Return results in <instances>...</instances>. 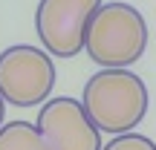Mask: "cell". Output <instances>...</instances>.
Segmentation results:
<instances>
[{"label": "cell", "mask_w": 156, "mask_h": 150, "mask_svg": "<svg viewBox=\"0 0 156 150\" xmlns=\"http://www.w3.org/2000/svg\"><path fill=\"white\" fill-rule=\"evenodd\" d=\"M55 87V64L49 52L17 44L0 52V95L6 104L35 107L49 98Z\"/></svg>", "instance_id": "3"}, {"label": "cell", "mask_w": 156, "mask_h": 150, "mask_svg": "<svg viewBox=\"0 0 156 150\" xmlns=\"http://www.w3.org/2000/svg\"><path fill=\"white\" fill-rule=\"evenodd\" d=\"M84 49L98 67H130L147 49V23L130 3H101L84 35Z\"/></svg>", "instance_id": "2"}, {"label": "cell", "mask_w": 156, "mask_h": 150, "mask_svg": "<svg viewBox=\"0 0 156 150\" xmlns=\"http://www.w3.org/2000/svg\"><path fill=\"white\" fill-rule=\"evenodd\" d=\"M101 0H41L35 29L44 49L55 58H75L84 49V35Z\"/></svg>", "instance_id": "4"}, {"label": "cell", "mask_w": 156, "mask_h": 150, "mask_svg": "<svg viewBox=\"0 0 156 150\" xmlns=\"http://www.w3.org/2000/svg\"><path fill=\"white\" fill-rule=\"evenodd\" d=\"M101 150H156V145L142 133H119L113 141H107V147L101 145Z\"/></svg>", "instance_id": "7"}, {"label": "cell", "mask_w": 156, "mask_h": 150, "mask_svg": "<svg viewBox=\"0 0 156 150\" xmlns=\"http://www.w3.org/2000/svg\"><path fill=\"white\" fill-rule=\"evenodd\" d=\"M0 150H55L32 121L0 124Z\"/></svg>", "instance_id": "6"}, {"label": "cell", "mask_w": 156, "mask_h": 150, "mask_svg": "<svg viewBox=\"0 0 156 150\" xmlns=\"http://www.w3.org/2000/svg\"><path fill=\"white\" fill-rule=\"evenodd\" d=\"M87 116L101 133H127L147 116L151 95L139 75L127 67H104L84 84L81 98Z\"/></svg>", "instance_id": "1"}, {"label": "cell", "mask_w": 156, "mask_h": 150, "mask_svg": "<svg viewBox=\"0 0 156 150\" xmlns=\"http://www.w3.org/2000/svg\"><path fill=\"white\" fill-rule=\"evenodd\" d=\"M35 124L55 150H101V130L93 124L81 101L69 95L46 101Z\"/></svg>", "instance_id": "5"}, {"label": "cell", "mask_w": 156, "mask_h": 150, "mask_svg": "<svg viewBox=\"0 0 156 150\" xmlns=\"http://www.w3.org/2000/svg\"><path fill=\"white\" fill-rule=\"evenodd\" d=\"M3 116H6V101H3V95H0V124H3Z\"/></svg>", "instance_id": "8"}]
</instances>
